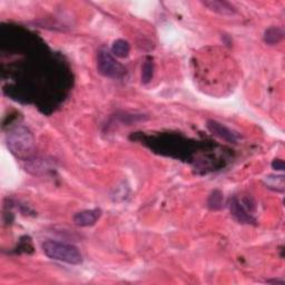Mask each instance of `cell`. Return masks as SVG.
I'll list each match as a JSON object with an SVG mask.
<instances>
[{"mask_svg": "<svg viewBox=\"0 0 285 285\" xmlns=\"http://www.w3.org/2000/svg\"><path fill=\"white\" fill-rule=\"evenodd\" d=\"M7 145L16 157L28 159L33 155L36 142L31 130L25 126H18L8 133Z\"/></svg>", "mask_w": 285, "mask_h": 285, "instance_id": "1", "label": "cell"}, {"mask_svg": "<svg viewBox=\"0 0 285 285\" xmlns=\"http://www.w3.org/2000/svg\"><path fill=\"white\" fill-rule=\"evenodd\" d=\"M41 247L46 256L51 260L70 265H79L82 262V255L79 248L73 244L58 241H46Z\"/></svg>", "mask_w": 285, "mask_h": 285, "instance_id": "2", "label": "cell"}, {"mask_svg": "<svg viewBox=\"0 0 285 285\" xmlns=\"http://www.w3.org/2000/svg\"><path fill=\"white\" fill-rule=\"evenodd\" d=\"M97 69L103 76L112 79H120L126 74V68L105 49H100L97 53Z\"/></svg>", "mask_w": 285, "mask_h": 285, "instance_id": "3", "label": "cell"}, {"mask_svg": "<svg viewBox=\"0 0 285 285\" xmlns=\"http://www.w3.org/2000/svg\"><path fill=\"white\" fill-rule=\"evenodd\" d=\"M100 216H102V211L99 209L81 211L74 215V223L80 227L93 226L96 224Z\"/></svg>", "mask_w": 285, "mask_h": 285, "instance_id": "4", "label": "cell"}, {"mask_svg": "<svg viewBox=\"0 0 285 285\" xmlns=\"http://www.w3.org/2000/svg\"><path fill=\"white\" fill-rule=\"evenodd\" d=\"M207 128L210 129V132L214 135L218 136L219 138H223L231 142H235L239 138V135L234 133L233 130L230 129L225 125L218 123L216 121H209L207 122Z\"/></svg>", "mask_w": 285, "mask_h": 285, "instance_id": "5", "label": "cell"}, {"mask_svg": "<svg viewBox=\"0 0 285 285\" xmlns=\"http://www.w3.org/2000/svg\"><path fill=\"white\" fill-rule=\"evenodd\" d=\"M205 7L209 8L214 13L224 15V16H232L236 14V8L233 5L227 2H219V0H210V2H203Z\"/></svg>", "mask_w": 285, "mask_h": 285, "instance_id": "6", "label": "cell"}, {"mask_svg": "<svg viewBox=\"0 0 285 285\" xmlns=\"http://www.w3.org/2000/svg\"><path fill=\"white\" fill-rule=\"evenodd\" d=\"M130 46L128 41L124 39H117L111 46V53L117 58H126L129 55Z\"/></svg>", "mask_w": 285, "mask_h": 285, "instance_id": "7", "label": "cell"}, {"mask_svg": "<svg viewBox=\"0 0 285 285\" xmlns=\"http://www.w3.org/2000/svg\"><path fill=\"white\" fill-rule=\"evenodd\" d=\"M231 212L233 215L239 219L240 222H244V223H248V222H251L252 221V218L251 216L248 215V214L245 212L244 210V207L242 206V204L240 203L239 201L237 200H233L232 201V203H231Z\"/></svg>", "mask_w": 285, "mask_h": 285, "instance_id": "8", "label": "cell"}, {"mask_svg": "<svg viewBox=\"0 0 285 285\" xmlns=\"http://www.w3.org/2000/svg\"><path fill=\"white\" fill-rule=\"evenodd\" d=\"M284 36L283 29L280 27H271L267 29L264 35V40L266 44L269 45H275L280 43Z\"/></svg>", "mask_w": 285, "mask_h": 285, "instance_id": "9", "label": "cell"}, {"mask_svg": "<svg viewBox=\"0 0 285 285\" xmlns=\"http://www.w3.org/2000/svg\"><path fill=\"white\" fill-rule=\"evenodd\" d=\"M154 75V63L153 58L147 57L141 67V82L142 84H148L153 79Z\"/></svg>", "mask_w": 285, "mask_h": 285, "instance_id": "10", "label": "cell"}, {"mask_svg": "<svg viewBox=\"0 0 285 285\" xmlns=\"http://www.w3.org/2000/svg\"><path fill=\"white\" fill-rule=\"evenodd\" d=\"M221 197H223V196L219 192L215 191L213 193V195L211 196L210 201H209V205L212 207V209L217 210V209H219V207H221L222 202H218V198H221Z\"/></svg>", "mask_w": 285, "mask_h": 285, "instance_id": "11", "label": "cell"}, {"mask_svg": "<svg viewBox=\"0 0 285 285\" xmlns=\"http://www.w3.org/2000/svg\"><path fill=\"white\" fill-rule=\"evenodd\" d=\"M272 167L275 170H284V162L282 159H274L272 163Z\"/></svg>", "mask_w": 285, "mask_h": 285, "instance_id": "12", "label": "cell"}]
</instances>
